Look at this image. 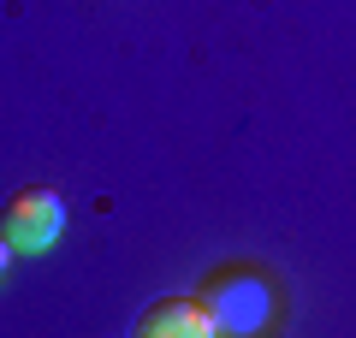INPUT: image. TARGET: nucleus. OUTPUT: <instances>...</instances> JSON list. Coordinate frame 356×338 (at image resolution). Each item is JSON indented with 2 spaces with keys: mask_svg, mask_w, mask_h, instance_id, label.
<instances>
[{
  "mask_svg": "<svg viewBox=\"0 0 356 338\" xmlns=\"http://www.w3.org/2000/svg\"><path fill=\"white\" fill-rule=\"evenodd\" d=\"M196 297H202V309L214 314V332L250 338V332H261V326L280 314V279L267 273V267L232 261V267H214Z\"/></svg>",
  "mask_w": 356,
  "mask_h": 338,
  "instance_id": "obj_1",
  "label": "nucleus"
},
{
  "mask_svg": "<svg viewBox=\"0 0 356 338\" xmlns=\"http://www.w3.org/2000/svg\"><path fill=\"white\" fill-rule=\"evenodd\" d=\"M6 238L18 243V255H42V250H54L60 243V232H65V202H60V190H48V184H24L13 202H6Z\"/></svg>",
  "mask_w": 356,
  "mask_h": 338,
  "instance_id": "obj_2",
  "label": "nucleus"
},
{
  "mask_svg": "<svg viewBox=\"0 0 356 338\" xmlns=\"http://www.w3.org/2000/svg\"><path fill=\"white\" fill-rule=\"evenodd\" d=\"M143 338H220L214 332V314L202 309V297H161L143 309L137 321Z\"/></svg>",
  "mask_w": 356,
  "mask_h": 338,
  "instance_id": "obj_3",
  "label": "nucleus"
},
{
  "mask_svg": "<svg viewBox=\"0 0 356 338\" xmlns=\"http://www.w3.org/2000/svg\"><path fill=\"white\" fill-rule=\"evenodd\" d=\"M13 255H18V243L6 238V225H0V279H6V267H13Z\"/></svg>",
  "mask_w": 356,
  "mask_h": 338,
  "instance_id": "obj_4",
  "label": "nucleus"
}]
</instances>
